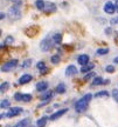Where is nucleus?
Returning a JSON list of instances; mask_svg holds the SVG:
<instances>
[{
  "label": "nucleus",
  "instance_id": "obj_4",
  "mask_svg": "<svg viewBox=\"0 0 118 127\" xmlns=\"http://www.w3.org/2000/svg\"><path fill=\"white\" fill-rule=\"evenodd\" d=\"M18 65V60L13 59V60H9L7 63H5L2 66H1V71L2 72H9L11 69H13L15 66Z\"/></svg>",
  "mask_w": 118,
  "mask_h": 127
},
{
  "label": "nucleus",
  "instance_id": "obj_31",
  "mask_svg": "<svg viewBox=\"0 0 118 127\" xmlns=\"http://www.w3.org/2000/svg\"><path fill=\"white\" fill-rule=\"evenodd\" d=\"M112 96H114V99L118 102V90H116V88H115L114 91H112Z\"/></svg>",
  "mask_w": 118,
  "mask_h": 127
},
{
  "label": "nucleus",
  "instance_id": "obj_18",
  "mask_svg": "<svg viewBox=\"0 0 118 127\" xmlns=\"http://www.w3.org/2000/svg\"><path fill=\"white\" fill-rule=\"evenodd\" d=\"M53 40H54L55 44H61V41H62V35L60 34V33H56L53 35Z\"/></svg>",
  "mask_w": 118,
  "mask_h": 127
},
{
  "label": "nucleus",
  "instance_id": "obj_26",
  "mask_svg": "<svg viewBox=\"0 0 118 127\" xmlns=\"http://www.w3.org/2000/svg\"><path fill=\"white\" fill-rule=\"evenodd\" d=\"M31 100H32V95L31 94H22V101L28 102V101H31Z\"/></svg>",
  "mask_w": 118,
  "mask_h": 127
},
{
  "label": "nucleus",
  "instance_id": "obj_10",
  "mask_svg": "<svg viewBox=\"0 0 118 127\" xmlns=\"http://www.w3.org/2000/svg\"><path fill=\"white\" fill-rule=\"evenodd\" d=\"M110 80H103L101 77H96L92 81V86H97V85H105V84H109Z\"/></svg>",
  "mask_w": 118,
  "mask_h": 127
},
{
  "label": "nucleus",
  "instance_id": "obj_9",
  "mask_svg": "<svg viewBox=\"0 0 118 127\" xmlns=\"http://www.w3.org/2000/svg\"><path fill=\"white\" fill-rule=\"evenodd\" d=\"M77 73V68L75 67L74 65H69L68 67L66 68V75L67 77H71V75H75Z\"/></svg>",
  "mask_w": 118,
  "mask_h": 127
},
{
  "label": "nucleus",
  "instance_id": "obj_23",
  "mask_svg": "<svg viewBox=\"0 0 118 127\" xmlns=\"http://www.w3.org/2000/svg\"><path fill=\"white\" fill-rule=\"evenodd\" d=\"M36 67L40 69L41 72H42V71H45V69H47V67H46V65H45V63H43V61H40V63H37Z\"/></svg>",
  "mask_w": 118,
  "mask_h": 127
},
{
  "label": "nucleus",
  "instance_id": "obj_3",
  "mask_svg": "<svg viewBox=\"0 0 118 127\" xmlns=\"http://www.w3.org/2000/svg\"><path fill=\"white\" fill-rule=\"evenodd\" d=\"M8 15L12 20H18V19H20V17H21V12H20L19 6L14 5L13 7H11L9 11H8Z\"/></svg>",
  "mask_w": 118,
  "mask_h": 127
},
{
  "label": "nucleus",
  "instance_id": "obj_28",
  "mask_svg": "<svg viewBox=\"0 0 118 127\" xmlns=\"http://www.w3.org/2000/svg\"><path fill=\"white\" fill-rule=\"evenodd\" d=\"M51 63L53 64H59L60 63V57L59 55H53V57H51Z\"/></svg>",
  "mask_w": 118,
  "mask_h": 127
},
{
  "label": "nucleus",
  "instance_id": "obj_21",
  "mask_svg": "<svg viewBox=\"0 0 118 127\" xmlns=\"http://www.w3.org/2000/svg\"><path fill=\"white\" fill-rule=\"evenodd\" d=\"M56 92L57 93H64L66 92V86H64L63 84H60V85H57V87H56Z\"/></svg>",
  "mask_w": 118,
  "mask_h": 127
},
{
  "label": "nucleus",
  "instance_id": "obj_33",
  "mask_svg": "<svg viewBox=\"0 0 118 127\" xmlns=\"http://www.w3.org/2000/svg\"><path fill=\"white\" fill-rule=\"evenodd\" d=\"M110 23H111V25H118V15L111 19V20H110Z\"/></svg>",
  "mask_w": 118,
  "mask_h": 127
},
{
  "label": "nucleus",
  "instance_id": "obj_29",
  "mask_svg": "<svg viewBox=\"0 0 118 127\" xmlns=\"http://www.w3.org/2000/svg\"><path fill=\"white\" fill-rule=\"evenodd\" d=\"M105 71H106V72H109V73H114L115 72V67L112 66V65H109V66H106V67H105Z\"/></svg>",
  "mask_w": 118,
  "mask_h": 127
},
{
  "label": "nucleus",
  "instance_id": "obj_35",
  "mask_svg": "<svg viewBox=\"0 0 118 127\" xmlns=\"http://www.w3.org/2000/svg\"><path fill=\"white\" fill-rule=\"evenodd\" d=\"M0 18L4 19V18H5V14H4V13H1V14H0Z\"/></svg>",
  "mask_w": 118,
  "mask_h": 127
},
{
  "label": "nucleus",
  "instance_id": "obj_17",
  "mask_svg": "<svg viewBox=\"0 0 118 127\" xmlns=\"http://www.w3.org/2000/svg\"><path fill=\"white\" fill-rule=\"evenodd\" d=\"M46 124H47V118H46V117H42V118H40L37 120L36 126L37 127H45Z\"/></svg>",
  "mask_w": 118,
  "mask_h": 127
},
{
  "label": "nucleus",
  "instance_id": "obj_27",
  "mask_svg": "<svg viewBox=\"0 0 118 127\" xmlns=\"http://www.w3.org/2000/svg\"><path fill=\"white\" fill-rule=\"evenodd\" d=\"M7 88H8V82H4V84H1V87H0V91L2 92H6L7 91Z\"/></svg>",
  "mask_w": 118,
  "mask_h": 127
},
{
  "label": "nucleus",
  "instance_id": "obj_2",
  "mask_svg": "<svg viewBox=\"0 0 118 127\" xmlns=\"http://www.w3.org/2000/svg\"><path fill=\"white\" fill-rule=\"evenodd\" d=\"M54 44H55V42H54V40H53V36L50 38V35H47L43 40L41 41L40 48H41V51L47 52V51H49L50 48L53 47V45H54Z\"/></svg>",
  "mask_w": 118,
  "mask_h": 127
},
{
  "label": "nucleus",
  "instance_id": "obj_36",
  "mask_svg": "<svg viewBox=\"0 0 118 127\" xmlns=\"http://www.w3.org/2000/svg\"><path fill=\"white\" fill-rule=\"evenodd\" d=\"M114 61H115V63H117V64H118V57H117V58H115Z\"/></svg>",
  "mask_w": 118,
  "mask_h": 127
},
{
  "label": "nucleus",
  "instance_id": "obj_5",
  "mask_svg": "<svg viewBox=\"0 0 118 127\" xmlns=\"http://www.w3.org/2000/svg\"><path fill=\"white\" fill-rule=\"evenodd\" d=\"M115 11H116V5L114 2H105L104 5V12L108 14H114Z\"/></svg>",
  "mask_w": 118,
  "mask_h": 127
},
{
  "label": "nucleus",
  "instance_id": "obj_24",
  "mask_svg": "<svg viewBox=\"0 0 118 127\" xmlns=\"http://www.w3.org/2000/svg\"><path fill=\"white\" fill-rule=\"evenodd\" d=\"M0 106H1V108H7V107H9V100H7V99L2 100Z\"/></svg>",
  "mask_w": 118,
  "mask_h": 127
},
{
  "label": "nucleus",
  "instance_id": "obj_14",
  "mask_svg": "<svg viewBox=\"0 0 118 127\" xmlns=\"http://www.w3.org/2000/svg\"><path fill=\"white\" fill-rule=\"evenodd\" d=\"M95 67V65L94 64H90V63H88L86 65H83L82 66V68H81V72H83V73H86V72H90L92 68Z\"/></svg>",
  "mask_w": 118,
  "mask_h": 127
},
{
  "label": "nucleus",
  "instance_id": "obj_32",
  "mask_svg": "<svg viewBox=\"0 0 118 127\" xmlns=\"http://www.w3.org/2000/svg\"><path fill=\"white\" fill-rule=\"evenodd\" d=\"M14 98L17 101H22V94L21 93H17V94L14 95Z\"/></svg>",
  "mask_w": 118,
  "mask_h": 127
},
{
  "label": "nucleus",
  "instance_id": "obj_37",
  "mask_svg": "<svg viewBox=\"0 0 118 127\" xmlns=\"http://www.w3.org/2000/svg\"><path fill=\"white\" fill-rule=\"evenodd\" d=\"M116 11H118V1L116 2Z\"/></svg>",
  "mask_w": 118,
  "mask_h": 127
},
{
  "label": "nucleus",
  "instance_id": "obj_16",
  "mask_svg": "<svg viewBox=\"0 0 118 127\" xmlns=\"http://www.w3.org/2000/svg\"><path fill=\"white\" fill-rule=\"evenodd\" d=\"M35 6H36L37 9L43 11V9H45V6H46V2L43 0H36V1H35Z\"/></svg>",
  "mask_w": 118,
  "mask_h": 127
},
{
  "label": "nucleus",
  "instance_id": "obj_22",
  "mask_svg": "<svg viewBox=\"0 0 118 127\" xmlns=\"http://www.w3.org/2000/svg\"><path fill=\"white\" fill-rule=\"evenodd\" d=\"M31 65H32V59H27V60H25V61L21 64V67L26 68V67H29Z\"/></svg>",
  "mask_w": 118,
  "mask_h": 127
},
{
  "label": "nucleus",
  "instance_id": "obj_8",
  "mask_svg": "<svg viewBox=\"0 0 118 127\" xmlns=\"http://www.w3.org/2000/svg\"><path fill=\"white\" fill-rule=\"evenodd\" d=\"M45 11L46 13H53L56 11V5L54 2H46V6H45Z\"/></svg>",
  "mask_w": 118,
  "mask_h": 127
},
{
  "label": "nucleus",
  "instance_id": "obj_15",
  "mask_svg": "<svg viewBox=\"0 0 118 127\" xmlns=\"http://www.w3.org/2000/svg\"><path fill=\"white\" fill-rule=\"evenodd\" d=\"M29 124H31L29 119H22L21 121H19L14 127H29Z\"/></svg>",
  "mask_w": 118,
  "mask_h": 127
},
{
  "label": "nucleus",
  "instance_id": "obj_6",
  "mask_svg": "<svg viewBox=\"0 0 118 127\" xmlns=\"http://www.w3.org/2000/svg\"><path fill=\"white\" fill-rule=\"evenodd\" d=\"M22 113V108L21 107H13V108H11L8 111V113H7V117L8 118H12V117H17V115H20V114Z\"/></svg>",
  "mask_w": 118,
  "mask_h": 127
},
{
  "label": "nucleus",
  "instance_id": "obj_25",
  "mask_svg": "<svg viewBox=\"0 0 118 127\" xmlns=\"http://www.w3.org/2000/svg\"><path fill=\"white\" fill-rule=\"evenodd\" d=\"M96 98H100V96H109V93L106 91H102V92H98V93H96L95 94Z\"/></svg>",
  "mask_w": 118,
  "mask_h": 127
},
{
  "label": "nucleus",
  "instance_id": "obj_12",
  "mask_svg": "<svg viewBox=\"0 0 118 127\" xmlns=\"http://www.w3.org/2000/svg\"><path fill=\"white\" fill-rule=\"evenodd\" d=\"M77 61L80 65H86V64L89 63V55H86V54H81L80 57L77 58Z\"/></svg>",
  "mask_w": 118,
  "mask_h": 127
},
{
  "label": "nucleus",
  "instance_id": "obj_7",
  "mask_svg": "<svg viewBox=\"0 0 118 127\" xmlns=\"http://www.w3.org/2000/svg\"><path fill=\"white\" fill-rule=\"evenodd\" d=\"M67 111H68V108H62V109H60V111H57V112H55L54 114H51L50 115V120H56V119H59L60 117H62L63 114L67 113Z\"/></svg>",
  "mask_w": 118,
  "mask_h": 127
},
{
  "label": "nucleus",
  "instance_id": "obj_20",
  "mask_svg": "<svg viewBox=\"0 0 118 127\" xmlns=\"http://www.w3.org/2000/svg\"><path fill=\"white\" fill-rule=\"evenodd\" d=\"M96 53L98 55H104V54H108L109 53V48H98L96 51Z\"/></svg>",
  "mask_w": 118,
  "mask_h": 127
},
{
  "label": "nucleus",
  "instance_id": "obj_1",
  "mask_svg": "<svg viewBox=\"0 0 118 127\" xmlns=\"http://www.w3.org/2000/svg\"><path fill=\"white\" fill-rule=\"evenodd\" d=\"M91 98H92V95H91L90 93H88V94H85L83 98H81V99L78 100L77 102L75 104V109H76V112H78V113L84 112V111L88 108V105L90 102Z\"/></svg>",
  "mask_w": 118,
  "mask_h": 127
},
{
  "label": "nucleus",
  "instance_id": "obj_19",
  "mask_svg": "<svg viewBox=\"0 0 118 127\" xmlns=\"http://www.w3.org/2000/svg\"><path fill=\"white\" fill-rule=\"evenodd\" d=\"M51 96H53V92L48 91V92H46L45 94H42L41 99H42V100H50V98H51Z\"/></svg>",
  "mask_w": 118,
  "mask_h": 127
},
{
  "label": "nucleus",
  "instance_id": "obj_34",
  "mask_svg": "<svg viewBox=\"0 0 118 127\" xmlns=\"http://www.w3.org/2000/svg\"><path fill=\"white\" fill-rule=\"evenodd\" d=\"M94 75H95V73H94V72L88 73V74H86L85 77H84V80H85V81H86V80H89V79H90L91 77H94Z\"/></svg>",
  "mask_w": 118,
  "mask_h": 127
},
{
  "label": "nucleus",
  "instance_id": "obj_11",
  "mask_svg": "<svg viewBox=\"0 0 118 127\" xmlns=\"http://www.w3.org/2000/svg\"><path fill=\"white\" fill-rule=\"evenodd\" d=\"M48 88V82L47 81H40L36 84V90L39 92H45Z\"/></svg>",
  "mask_w": 118,
  "mask_h": 127
},
{
  "label": "nucleus",
  "instance_id": "obj_30",
  "mask_svg": "<svg viewBox=\"0 0 118 127\" xmlns=\"http://www.w3.org/2000/svg\"><path fill=\"white\" fill-rule=\"evenodd\" d=\"M13 41H14V39H13V36H11V35H8L7 38H6V40H5V44H13Z\"/></svg>",
  "mask_w": 118,
  "mask_h": 127
},
{
  "label": "nucleus",
  "instance_id": "obj_13",
  "mask_svg": "<svg viewBox=\"0 0 118 127\" xmlns=\"http://www.w3.org/2000/svg\"><path fill=\"white\" fill-rule=\"evenodd\" d=\"M32 80V75L31 74H23L22 77H20L19 79V84H21V85H25V84H27Z\"/></svg>",
  "mask_w": 118,
  "mask_h": 127
}]
</instances>
